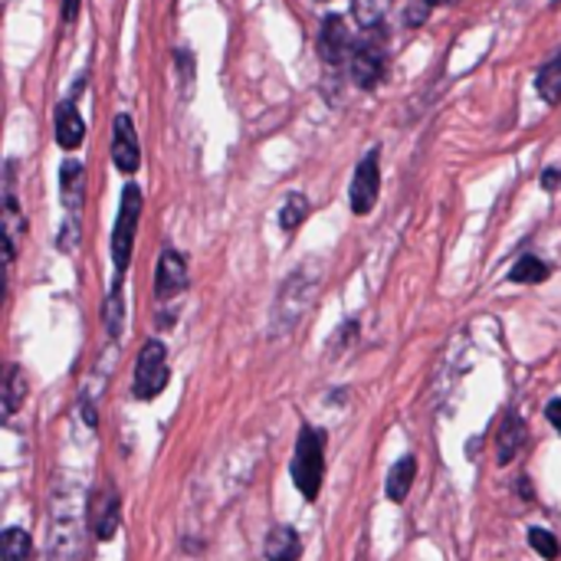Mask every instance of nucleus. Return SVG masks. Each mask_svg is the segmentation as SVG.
<instances>
[{"label": "nucleus", "instance_id": "20e7f679", "mask_svg": "<svg viewBox=\"0 0 561 561\" xmlns=\"http://www.w3.org/2000/svg\"><path fill=\"white\" fill-rule=\"evenodd\" d=\"M139 217H142V191L135 184H129L122 191V207H119V220L112 230V263H116V283L122 286V276L132 263V247H135V230H139Z\"/></svg>", "mask_w": 561, "mask_h": 561}, {"label": "nucleus", "instance_id": "7c9ffc66", "mask_svg": "<svg viewBox=\"0 0 561 561\" xmlns=\"http://www.w3.org/2000/svg\"><path fill=\"white\" fill-rule=\"evenodd\" d=\"M433 4H453V0H430V8H433Z\"/></svg>", "mask_w": 561, "mask_h": 561}, {"label": "nucleus", "instance_id": "f257e3e1", "mask_svg": "<svg viewBox=\"0 0 561 561\" xmlns=\"http://www.w3.org/2000/svg\"><path fill=\"white\" fill-rule=\"evenodd\" d=\"M89 502L80 486H57L50 492V561H86L89 554Z\"/></svg>", "mask_w": 561, "mask_h": 561}, {"label": "nucleus", "instance_id": "5701e85b", "mask_svg": "<svg viewBox=\"0 0 561 561\" xmlns=\"http://www.w3.org/2000/svg\"><path fill=\"white\" fill-rule=\"evenodd\" d=\"M391 8V0H351V14L361 27H378Z\"/></svg>", "mask_w": 561, "mask_h": 561}, {"label": "nucleus", "instance_id": "2eb2a0df", "mask_svg": "<svg viewBox=\"0 0 561 561\" xmlns=\"http://www.w3.org/2000/svg\"><path fill=\"white\" fill-rule=\"evenodd\" d=\"M83 139H86V122L80 119L73 103H63L57 109V142H60V148L73 152V148L83 145Z\"/></svg>", "mask_w": 561, "mask_h": 561}, {"label": "nucleus", "instance_id": "393cba45", "mask_svg": "<svg viewBox=\"0 0 561 561\" xmlns=\"http://www.w3.org/2000/svg\"><path fill=\"white\" fill-rule=\"evenodd\" d=\"M528 545H532V551H535L538 558H545V561H554V558L561 554L558 538H554L551 532H545V528H528Z\"/></svg>", "mask_w": 561, "mask_h": 561}, {"label": "nucleus", "instance_id": "1a4fd4ad", "mask_svg": "<svg viewBox=\"0 0 561 561\" xmlns=\"http://www.w3.org/2000/svg\"><path fill=\"white\" fill-rule=\"evenodd\" d=\"M188 289V263L181 253L165 250L158 260V273H155V296L158 299H175L178 293Z\"/></svg>", "mask_w": 561, "mask_h": 561}, {"label": "nucleus", "instance_id": "4468645a", "mask_svg": "<svg viewBox=\"0 0 561 561\" xmlns=\"http://www.w3.org/2000/svg\"><path fill=\"white\" fill-rule=\"evenodd\" d=\"M27 237V220L21 214V204L14 198V188L8 184V198H4V240H8V263L17 260V247Z\"/></svg>", "mask_w": 561, "mask_h": 561}, {"label": "nucleus", "instance_id": "7ed1b4c3", "mask_svg": "<svg viewBox=\"0 0 561 561\" xmlns=\"http://www.w3.org/2000/svg\"><path fill=\"white\" fill-rule=\"evenodd\" d=\"M293 482L302 492V499H315L322 489V476H325V433L315 427H302L299 440H296V456H293Z\"/></svg>", "mask_w": 561, "mask_h": 561}, {"label": "nucleus", "instance_id": "0eeeda50", "mask_svg": "<svg viewBox=\"0 0 561 561\" xmlns=\"http://www.w3.org/2000/svg\"><path fill=\"white\" fill-rule=\"evenodd\" d=\"M112 158H116V168L122 175H135L142 165L139 135H135V122L129 112L116 116V122H112Z\"/></svg>", "mask_w": 561, "mask_h": 561}, {"label": "nucleus", "instance_id": "ddd939ff", "mask_svg": "<svg viewBox=\"0 0 561 561\" xmlns=\"http://www.w3.org/2000/svg\"><path fill=\"white\" fill-rule=\"evenodd\" d=\"M83 188H86V168L80 162H63L60 168V198L63 207L70 211V217H76V211L83 207Z\"/></svg>", "mask_w": 561, "mask_h": 561}, {"label": "nucleus", "instance_id": "cd10ccee", "mask_svg": "<svg viewBox=\"0 0 561 561\" xmlns=\"http://www.w3.org/2000/svg\"><path fill=\"white\" fill-rule=\"evenodd\" d=\"M545 417H548V423L561 433V401H548V407H545Z\"/></svg>", "mask_w": 561, "mask_h": 561}, {"label": "nucleus", "instance_id": "dca6fc26", "mask_svg": "<svg viewBox=\"0 0 561 561\" xmlns=\"http://www.w3.org/2000/svg\"><path fill=\"white\" fill-rule=\"evenodd\" d=\"M299 554H302V541L296 528L276 525L266 538V561H299Z\"/></svg>", "mask_w": 561, "mask_h": 561}, {"label": "nucleus", "instance_id": "b1692460", "mask_svg": "<svg viewBox=\"0 0 561 561\" xmlns=\"http://www.w3.org/2000/svg\"><path fill=\"white\" fill-rule=\"evenodd\" d=\"M103 319H106V329L112 338L122 335V319H126V302H122V286H112L109 299H106V309H103Z\"/></svg>", "mask_w": 561, "mask_h": 561}, {"label": "nucleus", "instance_id": "f03ea898", "mask_svg": "<svg viewBox=\"0 0 561 561\" xmlns=\"http://www.w3.org/2000/svg\"><path fill=\"white\" fill-rule=\"evenodd\" d=\"M315 293H319V270L315 266H299L283 283V293L276 299V309H273V335H289L302 322V315L309 312Z\"/></svg>", "mask_w": 561, "mask_h": 561}, {"label": "nucleus", "instance_id": "f8f14e48", "mask_svg": "<svg viewBox=\"0 0 561 561\" xmlns=\"http://www.w3.org/2000/svg\"><path fill=\"white\" fill-rule=\"evenodd\" d=\"M522 443H525V420H522L515 410H509V414L502 417V423H499V433H496V456H499V466H509V463L518 456Z\"/></svg>", "mask_w": 561, "mask_h": 561}, {"label": "nucleus", "instance_id": "412c9836", "mask_svg": "<svg viewBox=\"0 0 561 561\" xmlns=\"http://www.w3.org/2000/svg\"><path fill=\"white\" fill-rule=\"evenodd\" d=\"M548 263H541L538 256H518L515 266L509 270V279L512 283H525V286H535V283H545L548 279Z\"/></svg>", "mask_w": 561, "mask_h": 561}, {"label": "nucleus", "instance_id": "c85d7f7f", "mask_svg": "<svg viewBox=\"0 0 561 561\" xmlns=\"http://www.w3.org/2000/svg\"><path fill=\"white\" fill-rule=\"evenodd\" d=\"M541 188H545V191H561V171H554V168L545 171V175H541Z\"/></svg>", "mask_w": 561, "mask_h": 561}, {"label": "nucleus", "instance_id": "6e6552de", "mask_svg": "<svg viewBox=\"0 0 561 561\" xmlns=\"http://www.w3.org/2000/svg\"><path fill=\"white\" fill-rule=\"evenodd\" d=\"M378 184H381V168H378V148L368 152L355 171L351 181V211L355 214H368L378 201Z\"/></svg>", "mask_w": 561, "mask_h": 561}, {"label": "nucleus", "instance_id": "9b49d317", "mask_svg": "<svg viewBox=\"0 0 561 561\" xmlns=\"http://www.w3.org/2000/svg\"><path fill=\"white\" fill-rule=\"evenodd\" d=\"M384 53H381V47H374V44H361V47H355V53H351V80L361 86V89H374L381 80H384Z\"/></svg>", "mask_w": 561, "mask_h": 561}, {"label": "nucleus", "instance_id": "bb28decb", "mask_svg": "<svg viewBox=\"0 0 561 561\" xmlns=\"http://www.w3.org/2000/svg\"><path fill=\"white\" fill-rule=\"evenodd\" d=\"M80 410H83V417H86V423H89V427H96V423H99V414H96V401H93L89 394H83V397H80Z\"/></svg>", "mask_w": 561, "mask_h": 561}, {"label": "nucleus", "instance_id": "a878e982", "mask_svg": "<svg viewBox=\"0 0 561 561\" xmlns=\"http://www.w3.org/2000/svg\"><path fill=\"white\" fill-rule=\"evenodd\" d=\"M427 14H430V0H423V4L417 0V4H410V8H407L404 24H407V27H420V24L427 21Z\"/></svg>", "mask_w": 561, "mask_h": 561}, {"label": "nucleus", "instance_id": "6ab92c4d", "mask_svg": "<svg viewBox=\"0 0 561 561\" xmlns=\"http://www.w3.org/2000/svg\"><path fill=\"white\" fill-rule=\"evenodd\" d=\"M24 401H27V374L21 365H11L4 381V417H14Z\"/></svg>", "mask_w": 561, "mask_h": 561}, {"label": "nucleus", "instance_id": "4be33fe9", "mask_svg": "<svg viewBox=\"0 0 561 561\" xmlns=\"http://www.w3.org/2000/svg\"><path fill=\"white\" fill-rule=\"evenodd\" d=\"M309 217V198L306 194H289L286 198V204H283V214H279V227L286 230V234H293V230H299L302 227V220Z\"/></svg>", "mask_w": 561, "mask_h": 561}, {"label": "nucleus", "instance_id": "c756f323", "mask_svg": "<svg viewBox=\"0 0 561 561\" xmlns=\"http://www.w3.org/2000/svg\"><path fill=\"white\" fill-rule=\"evenodd\" d=\"M80 17V0H63V21L73 24Z\"/></svg>", "mask_w": 561, "mask_h": 561}, {"label": "nucleus", "instance_id": "f3484780", "mask_svg": "<svg viewBox=\"0 0 561 561\" xmlns=\"http://www.w3.org/2000/svg\"><path fill=\"white\" fill-rule=\"evenodd\" d=\"M414 476H417V459L414 456H401L391 473H387V499L391 502H404L410 486H414Z\"/></svg>", "mask_w": 561, "mask_h": 561}, {"label": "nucleus", "instance_id": "423d86ee", "mask_svg": "<svg viewBox=\"0 0 561 561\" xmlns=\"http://www.w3.org/2000/svg\"><path fill=\"white\" fill-rule=\"evenodd\" d=\"M89 522H93V535L109 541L116 538L119 532V522H122V499H119V489L112 482L99 486L89 499Z\"/></svg>", "mask_w": 561, "mask_h": 561}, {"label": "nucleus", "instance_id": "a211bd4d", "mask_svg": "<svg viewBox=\"0 0 561 561\" xmlns=\"http://www.w3.org/2000/svg\"><path fill=\"white\" fill-rule=\"evenodd\" d=\"M0 558L4 561H31L34 558V541L27 535V528H8L0 535Z\"/></svg>", "mask_w": 561, "mask_h": 561}, {"label": "nucleus", "instance_id": "9d476101", "mask_svg": "<svg viewBox=\"0 0 561 561\" xmlns=\"http://www.w3.org/2000/svg\"><path fill=\"white\" fill-rule=\"evenodd\" d=\"M319 53L325 63H342L351 53V31L338 14L325 17L319 27Z\"/></svg>", "mask_w": 561, "mask_h": 561}, {"label": "nucleus", "instance_id": "aec40b11", "mask_svg": "<svg viewBox=\"0 0 561 561\" xmlns=\"http://www.w3.org/2000/svg\"><path fill=\"white\" fill-rule=\"evenodd\" d=\"M535 89H538V96H541L548 106L561 103V53H558L551 63L541 67V73H538V80H535Z\"/></svg>", "mask_w": 561, "mask_h": 561}, {"label": "nucleus", "instance_id": "39448f33", "mask_svg": "<svg viewBox=\"0 0 561 561\" xmlns=\"http://www.w3.org/2000/svg\"><path fill=\"white\" fill-rule=\"evenodd\" d=\"M168 384V351L158 338L145 342L135 361V381H132V394L139 401H152L165 391Z\"/></svg>", "mask_w": 561, "mask_h": 561}]
</instances>
